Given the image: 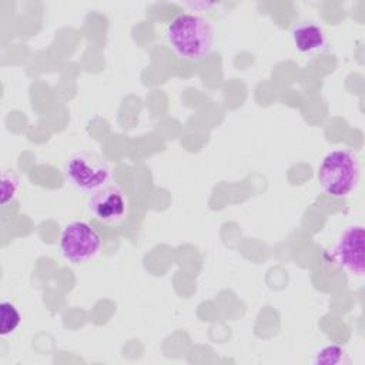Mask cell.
<instances>
[{
  "label": "cell",
  "mask_w": 365,
  "mask_h": 365,
  "mask_svg": "<svg viewBox=\"0 0 365 365\" xmlns=\"http://www.w3.org/2000/svg\"><path fill=\"white\" fill-rule=\"evenodd\" d=\"M21 324V315L19 309L7 299L0 304V335L7 336L14 332Z\"/></svg>",
  "instance_id": "cell-9"
},
{
  "label": "cell",
  "mask_w": 365,
  "mask_h": 365,
  "mask_svg": "<svg viewBox=\"0 0 365 365\" xmlns=\"http://www.w3.org/2000/svg\"><path fill=\"white\" fill-rule=\"evenodd\" d=\"M361 165L358 155L349 148L328 151L317 171V180L325 194L334 198L349 195L359 182Z\"/></svg>",
  "instance_id": "cell-2"
},
{
  "label": "cell",
  "mask_w": 365,
  "mask_h": 365,
  "mask_svg": "<svg viewBox=\"0 0 365 365\" xmlns=\"http://www.w3.org/2000/svg\"><path fill=\"white\" fill-rule=\"evenodd\" d=\"M291 40L301 54L308 56L322 54L328 47L325 31L319 24L311 20H302L294 24L291 29Z\"/></svg>",
  "instance_id": "cell-7"
},
{
  "label": "cell",
  "mask_w": 365,
  "mask_h": 365,
  "mask_svg": "<svg viewBox=\"0 0 365 365\" xmlns=\"http://www.w3.org/2000/svg\"><path fill=\"white\" fill-rule=\"evenodd\" d=\"M64 174L68 182L81 192H94L110 184V164L94 151H77L66 163Z\"/></svg>",
  "instance_id": "cell-3"
},
{
  "label": "cell",
  "mask_w": 365,
  "mask_h": 365,
  "mask_svg": "<svg viewBox=\"0 0 365 365\" xmlns=\"http://www.w3.org/2000/svg\"><path fill=\"white\" fill-rule=\"evenodd\" d=\"M87 210L103 224H120L128 214V198L121 187L110 182L90 194Z\"/></svg>",
  "instance_id": "cell-6"
},
{
  "label": "cell",
  "mask_w": 365,
  "mask_h": 365,
  "mask_svg": "<svg viewBox=\"0 0 365 365\" xmlns=\"http://www.w3.org/2000/svg\"><path fill=\"white\" fill-rule=\"evenodd\" d=\"M364 238L362 224H348L331 247V258L334 264L354 277H362L365 271Z\"/></svg>",
  "instance_id": "cell-5"
},
{
  "label": "cell",
  "mask_w": 365,
  "mask_h": 365,
  "mask_svg": "<svg viewBox=\"0 0 365 365\" xmlns=\"http://www.w3.org/2000/svg\"><path fill=\"white\" fill-rule=\"evenodd\" d=\"M58 248L67 261L73 264H84L100 254L101 237L87 221H71L60 234Z\"/></svg>",
  "instance_id": "cell-4"
},
{
  "label": "cell",
  "mask_w": 365,
  "mask_h": 365,
  "mask_svg": "<svg viewBox=\"0 0 365 365\" xmlns=\"http://www.w3.org/2000/svg\"><path fill=\"white\" fill-rule=\"evenodd\" d=\"M165 40L178 58L198 63L214 50V27L201 14L180 13L168 21Z\"/></svg>",
  "instance_id": "cell-1"
},
{
  "label": "cell",
  "mask_w": 365,
  "mask_h": 365,
  "mask_svg": "<svg viewBox=\"0 0 365 365\" xmlns=\"http://www.w3.org/2000/svg\"><path fill=\"white\" fill-rule=\"evenodd\" d=\"M20 190V181L13 171L1 173V205H7L17 197Z\"/></svg>",
  "instance_id": "cell-10"
},
{
  "label": "cell",
  "mask_w": 365,
  "mask_h": 365,
  "mask_svg": "<svg viewBox=\"0 0 365 365\" xmlns=\"http://www.w3.org/2000/svg\"><path fill=\"white\" fill-rule=\"evenodd\" d=\"M349 362L351 361L346 351L335 344L321 346L311 358V364L314 365H348Z\"/></svg>",
  "instance_id": "cell-8"
}]
</instances>
